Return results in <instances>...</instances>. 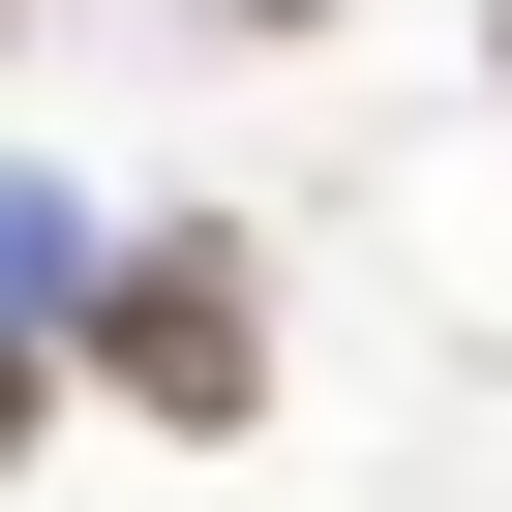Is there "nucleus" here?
<instances>
[{"mask_svg":"<svg viewBox=\"0 0 512 512\" xmlns=\"http://www.w3.org/2000/svg\"><path fill=\"white\" fill-rule=\"evenodd\" d=\"M211 31H302V0H211Z\"/></svg>","mask_w":512,"mask_h":512,"instance_id":"20e7f679","label":"nucleus"},{"mask_svg":"<svg viewBox=\"0 0 512 512\" xmlns=\"http://www.w3.org/2000/svg\"><path fill=\"white\" fill-rule=\"evenodd\" d=\"M91 392L121 422H272V272H241V211H151L91 272Z\"/></svg>","mask_w":512,"mask_h":512,"instance_id":"f257e3e1","label":"nucleus"},{"mask_svg":"<svg viewBox=\"0 0 512 512\" xmlns=\"http://www.w3.org/2000/svg\"><path fill=\"white\" fill-rule=\"evenodd\" d=\"M91 302V241H61V181H0V332H61Z\"/></svg>","mask_w":512,"mask_h":512,"instance_id":"f03ea898","label":"nucleus"},{"mask_svg":"<svg viewBox=\"0 0 512 512\" xmlns=\"http://www.w3.org/2000/svg\"><path fill=\"white\" fill-rule=\"evenodd\" d=\"M31 422H61V332H0V482H31Z\"/></svg>","mask_w":512,"mask_h":512,"instance_id":"7ed1b4c3","label":"nucleus"},{"mask_svg":"<svg viewBox=\"0 0 512 512\" xmlns=\"http://www.w3.org/2000/svg\"><path fill=\"white\" fill-rule=\"evenodd\" d=\"M482 91H512V0H482Z\"/></svg>","mask_w":512,"mask_h":512,"instance_id":"39448f33","label":"nucleus"}]
</instances>
